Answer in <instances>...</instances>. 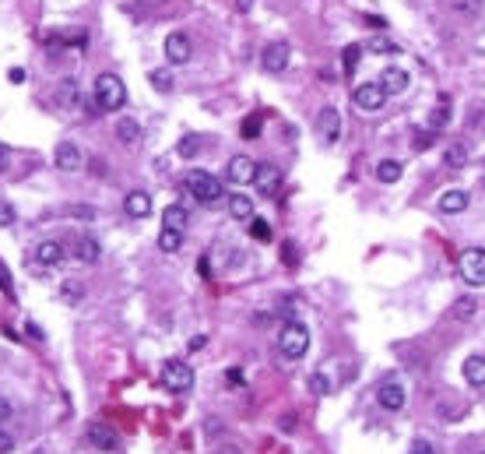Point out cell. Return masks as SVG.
<instances>
[{
  "label": "cell",
  "instance_id": "cell-1",
  "mask_svg": "<svg viewBox=\"0 0 485 454\" xmlns=\"http://www.w3.org/2000/svg\"><path fill=\"white\" fill-rule=\"evenodd\" d=\"M310 349V327L299 324V321H289L282 331H278V352L285 359H302Z\"/></svg>",
  "mask_w": 485,
  "mask_h": 454
},
{
  "label": "cell",
  "instance_id": "cell-2",
  "mask_svg": "<svg viewBox=\"0 0 485 454\" xmlns=\"http://www.w3.org/2000/svg\"><path fill=\"white\" fill-rule=\"evenodd\" d=\"M95 102H99L102 113L124 109V102H127V88H124V81H120L116 74H99V78H95Z\"/></svg>",
  "mask_w": 485,
  "mask_h": 454
},
{
  "label": "cell",
  "instance_id": "cell-3",
  "mask_svg": "<svg viewBox=\"0 0 485 454\" xmlns=\"http://www.w3.org/2000/svg\"><path fill=\"white\" fill-rule=\"evenodd\" d=\"M187 191H190L201 204H207V208H215V204L225 197L222 184H218L211 173H204V169H190V173H187Z\"/></svg>",
  "mask_w": 485,
  "mask_h": 454
},
{
  "label": "cell",
  "instance_id": "cell-4",
  "mask_svg": "<svg viewBox=\"0 0 485 454\" xmlns=\"http://www.w3.org/2000/svg\"><path fill=\"white\" fill-rule=\"evenodd\" d=\"M458 271H461V279H464L468 285L482 289V285H485V247H468V250H461Z\"/></svg>",
  "mask_w": 485,
  "mask_h": 454
},
{
  "label": "cell",
  "instance_id": "cell-5",
  "mask_svg": "<svg viewBox=\"0 0 485 454\" xmlns=\"http://www.w3.org/2000/svg\"><path fill=\"white\" fill-rule=\"evenodd\" d=\"M162 384L172 391V395H187L194 387V367H187L183 359H169L162 367Z\"/></svg>",
  "mask_w": 485,
  "mask_h": 454
},
{
  "label": "cell",
  "instance_id": "cell-6",
  "mask_svg": "<svg viewBox=\"0 0 485 454\" xmlns=\"http://www.w3.org/2000/svg\"><path fill=\"white\" fill-rule=\"evenodd\" d=\"M352 99H355V106H359L362 113H376V109L387 102V92H383L380 81H362V85H355Z\"/></svg>",
  "mask_w": 485,
  "mask_h": 454
},
{
  "label": "cell",
  "instance_id": "cell-7",
  "mask_svg": "<svg viewBox=\"0 0 485 454\" xmlns=\"http://www.w3.org/2000/svg\"><path fill=\"white\" fill-rule=\"evenodd\" d=\"M289 60H292V46L289 43H267L264 46V53H260V67L267 71V74H282L285 67H289Z\"/></svg>",
  "mask_w": 485,
  "mask_h": 454
},
{
  "label": "cell",
  "instance_id": "cell-8",
  "mask_svg": "<svg viewBox=\"0 0 485 454\" xmlns=\"http://www.w3.org/2000/svg\"><path fill=\"white\" fill-rule=\"evenodd\" d=\"M253 187H257L260 197H275L278 187H282V169L275 162H260L257 173H253Z\"/></svg>",
  "mask_w": 485,
  "mask_h": 454
},
{
  "label": "cell",
  "instance_id": "cell-9",
  "mask_svg": "<svg viewBox=\"0 0 485 454\" xmlns=\"http://www.w3.org/2000/svg\"><path fill=\"white\" fill-rule=\"evenodd\" d=\"M405 384L401 380H383L380 387H376V402H380V409H387V412H401L405 409Z\"/></svg>",
  "mask_w": 485,
  "mask_h": 454
},
{
  "label": "cell",
  "instance_id": "cell-10",
  "mask_svg": "<svg viewBox=\"0 0 485 454\" xmlns=\"http://www.w3.org/2000/svg\"><path fill=\"white\" fill-rule=\"evenodd\" d=\"M194 56V46H190V36L187 32H169L166 36V60L169 64H187V60Z\"/></svg>",
  "mask_w": 485,
  "mask_h": 454
},
{
  "label": "cell",
  "instance_id": "cell-11",
  "mask_svg": "<svg viewBox=\"0 0 485 454\" xmlns=\"http://www.w3.org/2000/svg\"><path fill=\"white\" fill-rule=\"evenodd\" d=\"M88 444H92L95 451H102V454L120 451V437L106 426V422H88Z\"/></svg>",
  "mask_w": 485,
  "mask_h": 454
},
{
  "label": "cell",
  "instance_id": "cell-12",
  "mask_svg": "<svg viewBox=\"0 0 485 454\" xmlns=\"http://www.w3.org/2000/svg\"><path fill=\"white\" fill-rule=\"evenodd\" d=\"M317 131H320V138H324L327 144H335V141L341 138V113H338L335 106H324L320 116H317Z\"/></svg>",
  "mask_w": 485,
  "mask_h": 454
},
{
  "label": "cell",
  "instance_id": "cell-13",
  "mask_svg": "<svg viewBox=\"0 0 485 454\" xmlns=\"http://www.w3.org/2000/svg\"><path fill=\"white\" fill-rule=\"evenodd\" d=\"M253 173H257V162L250 155H232L225 166V176L232 184H253Z\"/></svg>",
  "mask_w": 485,
  "mask_h": 454
},
{
  "label": "cell",
  "instance_id": "cell-14",
  "mask_svg": "<svg viewBox=\"0 0 485 454\" xmlns=\"http://www.w3.org/2000/svg\"><path fill=\"white\" fill-rule=\"evenodd\" d=\"M53 162H56V169H64V173L81 169V148L74 141H60L56 151H53Z\"/></svg>",
  "mask_w": 485,
  "mask_h": 454
},
{
  "label": "cell",
  "instance_id": "cell-15",
  "mask_svg": "<svg viewBox=\"0 0 485 454\" xmlns=\"http://www.w3.org/2000/svg\"><path fill=\"white\" fill-rule=\"evenodd\" d=\"M53 102L60 106V109H74V106H81V88H78V81L74 78H64L56 85V92H53Z\"/></svg>",
  "mask_w": 485,
  "mask_h": 454
},
{
  "label": "cell",
  "instance_id": "cell-16",
  "mask_svg": "<svg viewBox=\"0 0 485 454\" xmlns=\"http://www.w3.org/2000/svg\"><path fill=\"white\" fill-rule=\"evenodd\" d=\"M60 261H64V247H60L56 239H43V244L36 247V264L39 268H56Z\"/></svg>",
  "mask_w": 485,
  "mask_h": 454
},
{
  "label": "cell",
  "instance_id": "cell-17",
  "mask_svg": "<svg viewBox=\"0 0 485 454\" xmlns=\"http://www.w3.org/2000/svg\"><path fill=\"white\" fill-rule=\"evenodd\" d=\"M124 211L131 219H148L151 215V197L144 194V191H131L127 197H124Z\"/></svg>",
  "mask_w": 485,
  "mask_h": 454
},
{
  "label": "cell",
  "instance_id": "cell-18",
  "mask_svg": "<svg viewBox=\"0 0 485 454\" xmlns=\"http://www.w3.org/2000/svg\"><path fill=\"white\" fill-rule=\"evenodd\" d=\"M380 85H383V92H387V96H401L405 88H408V71H401V67H387V71L380 74Z\"/></svg>",
  "mask_w": 485,
  "mask_h": 454
},
{
  "label": "cell",
  "instance_id": "cell-19",
  "mask_svg": "<svg viewBox=\"0 0 485 454\" xmlns=\"http://www.w3.org/2000/svg\"><path fill=\"white\" fill-rule=\"evenodd\" d=\"M468 208V191H443L440 194V211L443 215H461Z\"/></svg>",
  "mask_w": 485,
  "mask_h": 454
},
{
  "label": "cell",
  "instance_id": "cell-20",
  "mask_svg": "<svg viewBox=\"0 0 485 454\" xmlns=\"http://www.w3.org/2000/svg\"><path fill=\"white\" fill-rule=\"evenodd\" d=\"M461 370H464V380L471 387H485V356H468Z\"/></svg>",
  "mask_w": 485,
  "mask_h": 454
},
{
  "label": "cell",
  "instance_id": "cell-21",
  "mask_svg": "<svg viewBox=\"0 0 485 454\" xmlns=\"http://www.w3.org/2000/svg\"><path fill=\"white\" fill-rule=\"evenodd\" d=\"M162 226H166V229H179V233H183V229L190 226L187 208H183V204H169V208L162 211Z\"/></svg>",
  "mask_w": 485,
  "mask_h": 454
},
{
  "label": "cell",
  "instance_id": "cell-22",
  "mask_svg": "<svg viewBox=\"0 0 485 454\" xmlns=\"http://www.w3.org/2000/svg\"><path fill=\"white\" fill-rule=\"evenodd\" d=\"M116 138L124 141V144H137L141 141V124L134 116H120L116 120Z\"/></svg>",
  "mask_w": 485,
  "mask_h": 454
},
{
  "label": "cell",
  "instance_id": "cell-23",
  "mask_svg": "<svg viewBox=\"0 0 485 454\" xmlns=\"http://www.w3.org/2000/svg\"><path fill=\"white\" fill-rule=\"evenodd\" d=\"M229 211H232V219L250 222V219H253V197H247V194H232V197H229Z\"/></svg>",
  "mask_w": 485,
  "mask_h": 454
},
{
  "label": "cell",
  "instance_id": "cell-24",
  "mask_svg": "<svg viewBox=\"0 0 485 454\" xmlns=\"http://www.w3.org/2000/svg\"><path fill=\"white\" fill-rule=\"evenodd\" d=\"M99 257H102L99 239H92V236H81V239H78V261H84V264H99Z\"/></svg>",
  "mask_w": 485,
  "mask_h": 454
},
{
  "label": "cell",
  "instance_id": "cell-25",
  "mask_svg": "<svg viewBox=\"0 0 485 454\" xmlns=\"http://www.w3.org/2000/svg\"><path fill=\"white\" fill-rule=\"evenodd\" d=\"M376 180H380V184H398V180H401V162L398 159L376 162Z\"/></svg>",
  "mask_w": 485,
  "mask_h": 454
},
{
  "label": "cell",
  "instance_id": "cell-26",
  "mask_svg": "<svg viewBox=\"0 0 485 454\" xmlns=\"http://www.w3.org/2000/svg\"><path fill=\"white\" fill-rule=\"evenodd\" d=\"M179 247H183V233L162 226V233H159V250H162V254H176Z\"/></svg>",
  "mask_w": 485,
  "mask_h": 454
},
{
  "label": "cell",
  "instance_id": "cell-27",
  "mask_svg": "<svg viewBox=\"0 0 485 454\" xmlns=\"http://www.w3.org/2000/svg\"><path fill=\"white\" fill-rule=\"evenodd\" d=\"M464 162H468V148L453 141V144L447 148V155H443V166H447V169H461Z\"/></svg>",
  "mask_w": 485,
  "mask_h": 454
},
{
  "label": "cell",
  "instance_id": "cell-28",
  "mask_svg": "<svg viewBox=\"0 0 485 454\" xmlns=\"http://www.w3.org/2000/svg\"><path fill=\"white\" fill-rule=\"evenodd\" d=\"M475 314H478V303L471 296H461L458 303H453V317H458V321H471Z\"/></svg>",
  "mask_w": 485,
  "mask_h": 454
},
{
  "label": "cell",
  "instance_id": "cell-29",
  "mask_svg": "<svg viewBox=\"0 0 485 454\" xmlns=\"http://www.w3.org/2000/svg\"><path fill=\"white\" fill-rule=\"evenodd\" d=\"M359 56H362V46H359V43H352V46H345V50H341V67H345V74H355Z\"/></svg>",
  "mask_w": 485,
  "mask_h": 454
},
{
  "label": "cell",
  "instance_id": "cell-30",
  "mask_svg": "<svg viewBox=\"0 0 485 454\" xmlns=\"http://www.w3.org/2000/svg\"><path fill=\"white\" fill-rule=\"evenodd\" d=\"M370 50H373V53H383V56L401 53V46H398V43H390L387 36H373V39H370Z\"/></svg>",
  "mask_w": 485,
  "mask_h": 454
},
{
  "label": "cell",
  "instance_id": "cell-31",
  "mask_svg": "<svg viewBox=\"0 0 485 454\" xmlns=\"http://www.w3.org/2000/svg\"><path fill=\"white\" fill-rule=\"evenodd\" d=\"M250 236H253V239H260V244H267V239H271V226H267L264 219H257V215H253V219H250Z\"/></svg>",
  "mask_w": 485,
  "mask_h": 454
},
{
  "label": "cell",
  "instance_id": "cell-32",
  "mask_svg": "<svg viewBox=\"0 0 485 454\" xmlns=\"http://www.w3.org/2000/svg\"><path fill=\"white\" fill-rule=\"evenodd\" d=\"M179 155H183V159H194L197 155V151H201V138H183V141H179Z\"/></svg>",
  "mask_w": 485,
  "mask_h": 454
},
{
  "label": "cell",
  "instance_id": "cell-33",
  "mask_svg": "<svg viewBox=\"0 0 485 454\" xmlns=\"http://www.w3.org/2000/svg\"><path fill=\"white\" fill-rule=\"evenodd\" d=\"M0 292H4L8 299H14V282H11V271H8L4 261H0Z\"/></svg>",
  "mask_w": 485,
  "mask_h": 454
},
{
  "label": "cell",
  "instance_id": "cell-34",
  "mask_svg": "<svg viewBox=\"0 0 485 454\" xmlns=\"http://www.w3.org/2000/svg\"><path fill=\"white\" fill-rule=\"evenodd\" d=\"M60 292H64V299H67V303H78V299L84 296L81 282H74V279H67V282H64V289H60Z\"/></svg>",
  "mask_w": 485,
  "mask_h": 454
},
{
  "label": "cell",
  "instance_id": "cell-35",
  "mask_svg": "<svg viewBox=\"0 0 485 454\" xmlns=\"http://www.w3.org/2000/svg\"><path fill=\"white\" fill-rule=\"evenodd\" d=\"M14 219H18V211H14V204L11 201H0V226H14Z\"/></svg>",
  "mask_w": 485,
  "mask_h": 454
},
{
  "label": "cell",
  "instance_id": "cell-36",
  "mask_svg": "<svg viewBox=\"0 0 485 454\" xmlns=\"http://www.w3.org/2000/svg\"><path fill=\"white\" fill-rule=\"evenodd\" d=\"M151 85H155L159 92H169V88H172V74L169 71H151Z\"/></svg>",
  "mask_w": 485,
  "mask_h": 454
},
{
  "label": "cell",
  "instance_id": "cell-37",
  "mask_svg": "<svg viewBox=\"0 0 485 454\" xmlns=\"http://www.w3.org/2000/svg\"><path fill=\"white\" fill-rule=\"evenodd\" d=\"M260 134V116H247L242 120V138H257Z\"/></svg>",
  "mask_w": 485,
  "mask_h": 454
},
{
  "label": "cell",
  "instance_id": "cell-38",
  "mask_svg": "<svg viewBox=\"0 0 485 454\" xmlns=\"http://www.w3.org/2000/svg\"><path fill=\"white\" fill-rule=\"evenodd\" d=\"M310 391H313V395H327V391H330L327 377H324V374H313V377H310Z\"/></svg>",
  "mask_w": 485,
  "mask_h": 454
},
{
  "label": "cell",
  "instance_id": "cell-39",
  "mask_svg": "<svg viewBox=\"0 0 485 454\" xmlns=\"http://www.w3.org/2000/svg\"><path fill=\"white\" fill-rule=\"evenodd\" d=\"M453 8H458L461 14H478V8H482V0H453Z\"/></svg>",
  "mask_w": 485,
  "mask_h": 454
},
{
  "label": "cell",
  "instance_id": "cell-40",
  "mask_svg": "<svg viewBox=\"0 0 485 454\" xmlns=\"http://www.w3.org/2000/svg\"><path fill=\"white\" fill-rule=\"evenodd\" d=\"M433 141H436V131H433V127H429V131H418V134H415V148H418V151H422V148H429Z\"/></svg>",
  "mask_w": 485,
  "mask_h": 454
},
{
  "label": "cell",
  "instance_id": "cell-41",
  "mask_svg": "<svg viewBox=\"0 0 485 454\" xmlns=\"http://www.w3.org/2000/svg\"><path fill=\"white\" fill-rule=\"evenodd\" d=\"M447 120H450V109H447V106H440V109H436V116H433V131L447 127Z\"/></svg>",
  "mask_w": 485,
  "mask_h": 454
},
{
  "label": "cell",
  "instance_id": "cell-42",
  "mask_svg": "<svg viewBox=\"0 0 485 454\" xmlns=\"http://www.w3.org/2000/svg\"><path fill=\"white\" fill-rule=\"evenodd\" d=\"M408 454H436V447H433V444H429V440H415V444H411V451H408Z\"/></svg>",
  "mask_w": 485,
  "mask_h": 454
},
{
  "label": "cell",
  "instance_id": "cell-43",
  "mask_svg": "<svg viewBox=\"0 0 485 454\" xmlns=\"http://www.w3.org/2000/svg\"><path fill=\"white\" fill-rule=\"evenodd\" d=\"M67 215H74V219H88V222H92V219H95V208H67Z\"/></svg>",
  "mask_w": 485,
  "mask_h": 454
},
{
  "label": "cell",
  "instance_id": "cell-44",
  "mask_svg": "<svg viewBox=\"0 0 485 454\" xmlns=\"http://www.w3.org/2000/svg\"><path fill=\"white\" fill-rule=\"evenodd\" d=\"M11 451H14V440H11L4 430H0V454H11Z\"/></svg>",
  "mask_w": 485,
  "mask_h": 454
},
{
  "label": "cell",
  "instance_id": "cell-45",
  "mask_svg": "<svg viewBox=\"0 0 485 454\" xmlns=\"http://www.w3.org/2000/svg\"><path fill=\"white\" fill-rule=\"evenodd\" d=\"M8 415H11V405H8L4 398H0V422H8Z\"/></svg>",
  "mask_w": 485,
  "mask_h": 454
},
{
  "label": "cell",
  "instance_id": "cell-46",
  "mask_svg": "<svg viewBox=\"0 0 485 454\" xmlns=\"http://www.w3.org/2000/svg\"><path fill=\"white\" fill-rule=\"evenodd\" d=\"M285 264H295V247L285 244Z\"/></svg>",
  "mask_w": 485,
  "mask_h": 454
},
{
  "label": "cell",
  "instance_id": "cell-47",
  "mask_svg": "<svg viewBox=\"0 0 485 454\" xmlns=\"http://www.w3.org/2000/svg\"><path fill=\"white\" fill-rule=\"evenodd\" d=\"M8 78H11V81H25V71H21V67H11V74H8Z\"/></svg>",
  "mask_w": 485,
  "mask_h": 454
},
{
  "label": "cell",
  "instance_id": "cell-48",
  "mask_svg": "<svg viewBox=\"0 0 485 454\" xmlns=\"http://www.w3.org/2000/svg\"><path fill=\"white\" fill-rule=\"evenodd\" d=\"M197 349H204V335H197V338H190V352H197Z\"/></svg>",
  "mask_w": 485,
  "mask_h": 454
},
{
  "label": "cell",
  "instance_id": "cell-49",
  "mask_svg": "<svg viewBox=\"0 0 485 454\" xmlns=\"http://www.w3.org/2000/svg\"><path fill=\"white\" fill-rule=\"evenodd\" d=\"M4 162H8V148L0 144V169H4Z\"/></svg>",
  "mask_w": 485,
  "mask_h": 454
},
{
  "label": "cell",
  "instance_id": "cell-50",
  "mask_svg": "<svg viewBox=\"0 0 485 454\" xmlns=\"http://www.w3.org/2000/svg\"><path fill=\"white\" fill-rule=\"evenodd\" d=\"M250 4H253V0H239V11H250Z\"/></svg>",
  "mask_w": 485,
  "mask_h": 454
}]
</instances>
